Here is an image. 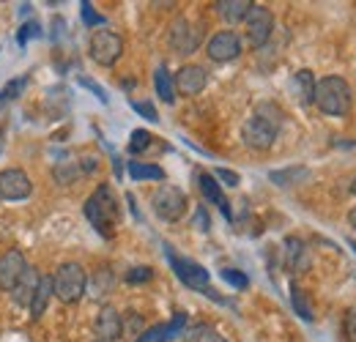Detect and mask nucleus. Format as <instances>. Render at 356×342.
<instances>
[{"mask_svg":"<svg viewBox=\"0 0 356 342\" xmlns=\"http://www.w3.org/2000/svg\"><path fill=\"white\" fill-rule=\"evenodd\" d=\"M348 225L356 230V209H351V211H348Z\"/></svg>","mask_w":356,"mask_h":342,"instance_id":"40","label":"nucleus"},{"mask_svg":"<svg viewBox=\"0 0 356 342\" xmlns=\"http://www.w3.org/2000/svg\"><path fill=\"white\" fill-rule=\"evenodd\" d=\"M83 22H86L88 28H99V25H104L107 19H104L102 14H96L90 3H83Z\"/></svg>","mask_w":356,"mask_h":342,"instance_id":"33","label":"nucleus"},{"mask_svg":"<svg viewBox=\"0 0 356 342\" xmlns=\"http://www.w3.org/2000/svg\"><path fill=\"white\" fill-rule=\"evenodd\" d=\"M83 172H86L83 170V165H77V162H66V165H58V168L52 170V178H55L58 184H63V186H66V184H74Z\"/></svg>","mask_w":356,"mask_h":342,"instance_id":"24","label":"nucleus"},{"mask_svg":"<svg viewBox=\"0 0 356 342\" xmlns=\"http://www.w3.org/2000/svg\"><path fill=\"white\" fill-rule=\"evenodd\" d=\"M52 296H55V288H52V277H49V274H42V279H39V288H36V293H33V299H31V307H28L33 320H39V318L44 315Z\"/></svg>","mask_w":356,"mask_h":342,"instance_id":"20","label":"nucleus"},{"mask_svg":"<svg viewBox=\"0 0 356 342\" xmlns=\"http://www.w3.org/2000/svg\"><path fill=\"white\" fill-rule=\"evenodd\" d=\"M173 86H176V96H197L203 93V88L209 86V72L197 63H184L173 77Z\"/></svg>","mask_w":356,"mask_h":342,"instance_id":"13","label":"nucleus"},{"mask_svg":"<svg viewBox=\"0 0 356 342\" xmlns=\"http://www.w3.org/2000/svg\"><path fill=\"white\" fill-rule=\"evenodd\" d=\"M186 203H189L186 195L173 184H159L154 189V195H151V209L165 222H178L181 216L186 214Z\"/></svg>","mask_w":356,"mask_h":342,"instance_id":"7","label":"nucleus"},{"mask_svg":"<svg viewBox=\"0 0 356 342\" xmlns=\"http://www.w3.org/2000/svg\"><path fill=\"white\" fill-rule=\"evenodd\" d=\"M113 285H115V277H113L110 268H99V271L93 274V279H90V288H93V296H96V299H104V296L113 291Z\"/></svg>","mask_w":356,"mask_h":342,"instance_id":"23","label":"nucleus"},{"mask_svg":"<svg viewBox=\"0 0 356 342\" xmlns=\"http://www.w3.org/2000/svg\"><path fill=\"white\" fill-rule=\"evenodd\" d=\"M197 186H200V192H203V197H206L209 203H214L227 219H233L230 206H227V197H225L222 189H220V181H217L211 172H203V170L197 172Z\"/></svg>","mask_w":356,"mask_h":342,"instance_id":"17","label":"nucleus"},{"mask_svg":"<svg viewBox=\"0 0 356 342\" xmlns=\"http://www.w3.org/2000/svg\"><path fill=\"white\" fill-rule=\"evenodd\" d=\"M52 288L60 304H77L88 291V274L80 263H60L52 274Z\"/></svg>","mask_w":356,"mask_h":342,"instance_id":"4","label":"nucleus"},{"mask_svg":"<svg viewBox=\"0 0 356 342\" xmlns=\"http://www.w3.org/2000/svg\"><path fill=\"white\" fill-rule=\"evenodd\" d=\"M252 6H255L252 0H217V3H214L217 14L222 17L227 25H238V22H244Z\"/></svg>","mask_w":356,"mask_h":342,"instance_id":"18","label":"nucleus"},{"mask_svg":"<svg viewBox=\"0 0 356 342\" xmlns=\"http://www.w3.org/2000/svg\"><path fill=\"white\" fill-rule=\"evenodd\" d=\"M211 175H214V178H222L225 186H238V181H241V178H238V172L225 170V168H217V170L211 172Z\"/></svg>","mask_w":356,"mask_h":342,"instance_id":"35","label":"nucleus"},{"mask_svg":"<svg viewBox=\"0 0 356 342\" xmlns=\"http://www.w3.org/2000/svg\"><path fill=\"white\" fill-rule=\"evenodd\" d=\"M274 184H280V186H288V184H296V181H302V178H307V168H288V170H271L268 175Z\"/></svg>","mask_w":356,"mask_h":342,"instance_id":"25","label":"nucleus"},{"mask_svg":"<svg viewBox=\"0 0 356 342\" xmlns=\"http://www.w3.org/2000/svg\"><path fill=\"white\" fill-rule=\"evenodd\" d=\"M86 216L99 236L104 238L115 236V227L121 225V203L110 189V184H99L90 192V197L86 200Z\"/></svg>","mask_w":356,"mask_h":342,"instance_id":"2","label":"nucleus"},{"mask_svg":"<svg viewBox=\"0 0 356 342\" xmlns=\"http://www.w3.org/2000/svg\"><path fill=\"white\" fill-rule=\"evenodd\" d=\"M168 42H170L176 55H192L200 47V42H203V28L197 22H192L189 17H178L170 25Z\"/></svg>","mask_w":356,"mask_h":342,"instance_id":"8","label":"nucleus"},{"mask_svg":"<svg viewBox=\"0 0 356 342\" xmlns=\"http://www.w3.org/2000/svg\"><path fill=\"white\" fill-rule=\"evenodd\" d=\"M282 263H285V268L291 274H305L312 263L310 247L299 236H288L285 238V247H282Z\"/></svg>","mask_w":356,"mask_h":342,"instance_id":"15","label":"nucleus"},{"mask_svg":"<svg viewBox=\"0 0 356 342\" xmlns=\"http://www.w3.org/2000/svg\"><path fill=\"white\" fill-rule=\"evenodd\" d=\"M151 140H154V137H151V131H145V129H134L132 140H129V154H134V156H137V154H143V151L151 145Z\"/></svg>","mask_w":356,"mask_h":342,"instance_id":"27","label":"nucleus"},{"mask_svg":"<svg viewBox=\"0 0 356 342\" xmlns=\"http://www.w3.org/2000/svg\"><path fill=\"white\" fill-rule=\"evenodd\" d=\"M129 285H137V282H148V279H154V268H148V266H134L127 271V277H124Z\"/></svg>","mask_w":356,"mask_h":342,"instance_id":"28","label":"nucleus"},{"mask_svg":"<svg viewBox=\"0 0 356 342\" xmlns=\"http://www.w3.org/2000/svg\"><path fill=\"white\" fill-rule=\"evenodd\" d=\"M25 268H28V260H25L22 250H17V247L6 250L0 255V291H8L11 293V288L19 282V277L25 274Z\"/></svg>","mask_w":356,"mask_h":342,"instance_id":"14","label":"nucleus"},{"mask_svg":"<svg viewBox=\"0 0 356 342\" xmlns=\"http://www.w3.org/2000/svg\"><path fill=\"white\" fill-rule=\"evenodd\" d=\"M184 323H186V315H184V312H178L176 318L162 329V340L159 342H168V340H173V337H178V332L184 329Z\"/></svg>","mask_w":356,"mask_h":342,"instance_id":"30","label":"nucleus"},{"mask_svg":"<svg viewBox=\"0 0 356 342\" xmlns=\"http://www.w3.org/2000/svg\"><path fill=\"white\" fill-rule=\"evenodd\" d=\"M282 110L274 104V101H261L255 107V113L244 121L241 127V140L247 148L252 151H268L277 140V131L282 127Z\"/></svg>","mask_w":356,"mask_h":342,"instance_id":"1","label":"nucleus"},{"mask_svg":"<svg viewBox=\"0 0 356 342\" xmlns=\"http://www.w3.org/2000/svg\"><path fill=\"white\" fill-rule=\"evenodd\" d=\"M88 52L99 66L110 69V66H115V63H118V58L124 55V39H121L115 31L96 28L88 39Z\"/></svg>","mask_w":356,"mask_h":342,"instance_id":"6","label":"nucleus"},{"mask_svg":"<svg viewBox=\"0 0 356 342\" xmlns=\"http://www.w3.org/2000/svg\"><path fill=\"white\" fill-rule=\"evenodd\" d=\"M33 195V181L22 168H6L0 170V200H25Z\"/></svg>","mask_w":356,"mask_h":342,"instance_id":"11","label":"nucleus"},{"mask_svg":"<svg viewBox=\"0 0 356 342\" xmlns=\"http://www.w3.org/2000/svg\"><path fill=\"white\" fill-rule=\"evenodd\" d=\"M28 36H39V25H36V22H28V25H25V31L19 33V44L28 42Z\"/></svg>","mask_w":356,"mask_h":342,"instance_id":"38","label":"nucleus"},{"mask_svg":"<svg viewBox=\"0 0 356 342\" xmlns=\"http://www.w3.org/2000/svg\"><path fill=\"white\" fill-rule=\"evenodd\" d=\"M291 301H293V309L299 312V318L312 320V307H310V301L305 299V293H302L299 285H291Z\"/></svg>","mask_w":356,"mask_h":342,"instance_id":"26","label":"nucleus"},{"mask_svg":"<svg viewBox=\"0 0 356 342\" xmlns=\"http://www.w3.org/2000/svg\"><path fill=\"white\" fill-rule=\"evenodd\" d=\"M351 195H356V178L351 181Z\"/></svg>","mask_w":356,"mask_h":342,"instance_id":"41","label":"nucleus"},{"mask_svg":"<svg viewBox=\"0 0 356 342\" xmlns=\"http://www.w3.org/2000/svg\"><path fill=\"white\" fill-rule=\"evenodd\" d=\"M244 52V42L236 31H217L209 44H206V55L214 60V63H230L236 60L238 55Z\"/></svg>","mask_w":356,"mask_h":342,"instance_id":"10","label":"nucleus"},{"mask_svg":"<svg viewBox=\"0 0 356 342\" xmlns=\"http://www.w3.org/2000/svg\"><path fill=\"white\" fill-rule=\"evenodd\" d=\"M195 225H197V227H200L203 233H206V230L211 227V219L206 216V211H203V209H197V214H195Z\"/></svg>","mask_w":356,"mask_h":342,"instance_id":"37","label":"nucleus"},{"mask_svg":"<svg viewBox=\"0 0 356 342\" xmlns=\"http://www.w3.org/2000/svg\"><path fill=\"white\" fill-rule=\"evenodd\" d=\"M348 247H354V252H356V244H354V241H348Z\"/></svg>","mask_w":356,"mask_h":342,"instance_id":"42","label":"nucleus"},{"mask_svg":"<svg viewBox=\"0 0 356 342\" xmlns=\"http://www.w3.org/2000/svg\"><path fill=\"white\" fill-rule=\"evenodd\" d=\"M39 279H42L39 268L36 266H28L25 274L19 277V282L11 288V299H14L17 307H31V299H33V293L39 288Z\"/></svg>","mask_w":356,"mask_h":342,"instance_id":"16","label":"nucleus"},{"mask_svg":"<svg viewBox=\"0 0 356 342\" xmlns=\"http://www.w3.org/2000/svg\"><path fill=\"white\" fill-rule=\"evenodd\" d=\"M28 86V77H17V80H11L8 86L3 88V93H0V107L8 101V99H17L19 96V90Z\"/></svg>","mask_w":356,"mask_h":342,"instance_id":"29","label":"nucleus"},{"mask_svg":"<svg viewBox=\"0 0 356 342\" xmlns=\"http://www.w3.org/2000/svg\"><path fill=\"white\" fill-rule=\"evenodd\" d=\"M134 113H140L145 121H151V124H156L159 121V115H156V110H154V104L151 101H132Z\"/></svg>","mask_w":356,"mask_h":342,"instance_id":"34","label":"nucleus"},{"mask_svg":"<svg viewBox=\"0 0 356 342\" xmlns=\"http://www.w3.org/2000/svg\"><path fill=\"white\" fill-rule=\"evenodd\" d=\"M192 342H227V340H225L217 329H211V326H197Z\"/></svg>","mask_w":356,"mask_h":342,"instance_id":"31","label":"nucleus"},{"mask_svg":"<svg viewBox=\"0 0 356 342\" xmlns=\"http://www.w3.org/2000/svg\"><path fill=\"white\" fill-rule=\"evenodd\" d=\"M93 337L96 342H118L124 337V318L115 307L104 304L93 320Z\"/></svg>","mask_w":356,"mask_h":342,"instance_id":"12","label":"nucleus"},{"mask_svg":"<svg viewBox=\"0 0 356 342\" xmlns=\"http://www.w3.org/2000/svg\"><path fill=\"white\" fill-rule=\"evenodd\" d=\"M346 340L356 342V307L346 312Z\"/></svg>","mask_w":356,"mask_h":342,"instance_id":"36","label":"nucleus"},{"mask_svg":"<svg viewBox=\"0 0 356 342\" xmlns=\"http://www.w3.org/2000/svg\"><path fill=\"white\" fill-rule=\"evenodd\" d=\"M315 77H312L310 69H302V72H296L293 74V80H291V90H293V96H296V101L302 104V107H310L312 104V96H315Z\"/></svg>","mask_w":356,"mask_h":342,"instance_id":"19","label":"nucleus"},{"mask_svg":"<svg viewBox=\"0 0 356 342\" xmlns=\"http://www.w3.org/2000/svg\"><path fill=\"white\" fill-rule=\"evenodd\" d=\"M165 255L170 260V266H173V271H176V277L186 285V288H192V291H200V293H209V296H214L211 293V277H209V271L200 266V263H195L192 257H181L176 255L168 244H165ZM217 299V296H214ZM220 301V299H217Z\"/></svg>","mask_w":356,"mask_h":342,"instance_id":"5","label":"nucleus"},{"mask_svg":"<svg viewBox=\"0 0 356 342\" xmlns=\"http://www.w3.org/2000/svg\"><path fill=\"white\" fill-rule=\"evenodd\" d=\"M80 86L90 88V90H93V93H96V96H99V99H102V101H107V93H104V90H102V88L96 86V83H90L88 77H83V80H80Z\"/></svg>","mask_w":356,"mask_h":342,"instance_id":"39","label":"nucleus"},{"mask_svg":"<svg viewBox=\"0 0 356 342\" xmlns=\"http://www.w3.org/2000/svg\"><path fill=\"white\" fill-rule=\"evenodd\" d=\"M222 279L227 282V285H233L236 291H244V288L250 285L247 274H241V271H233V268H225V271H222Z\"/></svg>","mask_w":356,"mask_h":342,"instance_id":"32","label":"nucleus"},{"mask_svg":"<svg viewBox=\"0 0 356 342\" xmlns=\"http://www.w3.org/2000/svg\"><path fill=\"white\" fill-rule=\"evenodd\" d=\"M154 88H156V93H159V99L165 104H173L176 101V86H173V74L168 72V66H159L154 72Z\"/></svg>","mask_w":356,"mask_h":342,"instance_id":"21","label":"nucleus"},{"mask_svg":"<svg viewBox=\"0 0 356 342\" xmlns=\"http://www.w3.org/2000/svg\"><path fill=\"white\" fill-rule=\"evenodd\" d=\"M244 31H247V42L252 44V49L266 47V42L274 33V14L268 11L266 6H252L247 19H244Z\"/></svg>","mask_w":356,"mask_h":342,"instance_id":"9","label":"nucleus"},{"mask_svg":"<svg viewBox=\"0 0 356 342\" xmlns=\"http://www.w3.org/2000/svg\"><path fill=\"white\" fill-rule=\"evenodd\" d=\"M312 104L329 115V118H346L351 113V104H354V96H351V86L337 77V74H329L323 80L315 83V96H312Z\"/></svg>","mask_w":356,"mask_h":342,"instance_id":"3","label":"nucleus"},{"mask_svg":"<svg viewBox=\"0 0 356 342\" xmlns=\"http://www.w3.org/2000/svg\"><path fill=\"white\" fill-rule=\"evenodd\" d=\"M129 178H132V181H165V170H162L159 165L129 162Z\"/></svg>","mask_w":356,"mask_h":342,"instance_id":"22","label":"nucleus"}]
</instances>
